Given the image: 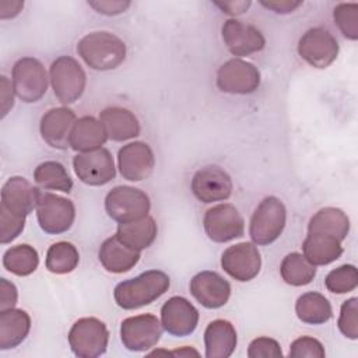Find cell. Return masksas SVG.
I'll list each match as a JSON object with an SVG mask.
<instances>
[{
    "label": "cell",
    "instance_id": "obj_6",
    "mask_svg": "<svg viewBox=\"0 0 358 358\" xmlns=\"http://www.w3.org/2000/svg\"><path fill=\"white\" fill-rule=\"evenodd\" d=\"M150 208V197L133 186H116L105 197L108 215L119 224L144 218L148 215Z\"/></svg>",
    "mask_w": 358,
    "mask_h": 358
},
{
    "label": "cell",
    "instance_id": "obj_9",
    "mask_svg": "<svg viewBox=\"0 0 358 358\" xmlns=\"http://www.w3.org/2000/svg\"><path fill=\"white\" fill-rule=\"evenodd\" d=\"M298 55L315 69L329 67L338 56V42L334 35L322 27L308 29L298 41Z\"/></svg>",
    "mask_w": 358,
    "mask_h": 358
},
{
    "label": "cell",
    "instance_id": "obj_31",
    "mask_svg": "<svg viewBox=\"0 0 358 358\" xmlns=\"http://www.w3.org/2000/svg\"><path fill=\"white\" fill-rule=\"evenodd\" d=\"M35 183L46 190H59L70 193L73 189V180L66 168L57 161H45L39 164L34 171Z\"/></svg>",
    "mask_w": 358,
    "mask_h": 358
},
{
    "label": "cell",
    "instance_id": "obj_18",
    "mask_svg": "<svg viewBox=\"0 0 358 358\" xmlns=\"http://www.w3.org/2000/svg\"><path fill=\"white\" fill-rule=\"evenodd\" d=\"M39 196V187L32 186L22 176H11L1 187L0 208L20 217H27L36 208Z\"/></svg>",
    "mask_w": 358,
    "mask_h": 358
},
{
    "label": "cell",
    "instance_id": "obj_37",
    "mask_svg": "<svg viewBox=\"0 0 358 358\" xmlns=\"http://www.w3.org/2000/svg\"><path fill=\"white\" fill-rule=\"evenodd\" d=\"M337 327L347 338H358V298L352 296L343 302Z\"/></svg>",
    "mask_w": 358,
    "mask_h": 358
},
{
    "label": "cell",
    "instance_id": "obj_21",
    "mask_svg": "<svg viewBox=\"0 0 358 358\" xmlns=\"http://www.w3.org/2000/svg\"><path fill=\"white\" fill-rule=\"evenodd\" d=\"M76 120V113L70 108H52L41 119V136L52 148L67 150Z\"/></svg>",
    "mask_w": 358,
    "mask_h": 358
},
{
    "label": "cell",
    "instance_id": "obj_11",
    "mask_svg": "<svg viewBox=\"0 0 358 358\" xmlns=\"http://www.w3.org/2000/svg\"><path fill=\"white\" fill-rule=\"evenodd\" d=\"M203 227L207 236L217 243H225L241 238L245 232V221L238 208L222 203L208 208L203 218Z\"/></svg>",
    "mask_w": 358,
    "mask_h": 358
},
{
    "label": "cell",
    "instance_id": "obj_45",
    "mask_svg": "<svg viewBox=\"0 0 358 358\" xmlns=\"http://www.w3.org/2000/svg\"><path fill=\"white\" fill-rule=\"evenodd\" d=\"M250 1H214V6H217L222 13L229 15H239L246 13V10L250 7Z\"/></svg>",
    "mask_w": 358,
    "mask_h": 358
},
{
    "label": "cell",
    "instance_id": "obj_4",
    "mask_svg": "<svg viewBox=\"0 0 358 358\" xmlns=\"http://www.w3.org/2000/svg\"><path fill=\"white\" fill-rule=\"evenodd\" d=\"M50 84L56 98L64 103L76 102L84 92L87 76L81 64L71 56H59L50 64Z\"/></svg>",
    "mask_w": 358,
    "mask_h": 358
},
{
    "label": "cell",
    "instance_id": "obj_17",
    "mask_svg": "<svg viewBox=\"0 0 358 358\" xmlns=\"http://www.w3.org/2000/svg\"><path fill=\"white\" fill-rule=\"evenodd\" d=\"M155 166V157L151 147L143 141H133L123 145L117 152V168L120 175L131 182L147 179Z\"/></svg>",
    "mask_w": 358,
    "mask_h": 358
},
{
    "label": "cell",
    "instance_id": "obj_16",
    "mask_svg": "<svg viewBox=\"0 0 358 358\" xmlns=\"http://www.w3.org/2000/svg\"><path fill=\"white\" fill-rule=\"evenodd\" d=\"M161 323L171 336L186 337L199 324V310L186 298L172 296L161 308Z\"/></svg>",
    "mask_w": 358,
    "mask_h": 358
},
{
    "label": "cell",
    "instance_id": "obj_13",
    "mask_svg": "<svg viewBox=\"0 0 358 358\" xmlns=\"http://www.w3.org/2000/svg\"><path fill=\"white\" fill-rule=\"evenodd\" d=\"M73 168L77 178L90 186L106 185L116 175L113 157L103 147L88 152H78L73 158Z\"/></svg>",
    "mask_w": 358,
    "mask_h": 358
},
{
    "label": "cell",
    "instance_id": "obj_5",
    "mask_svg": "<svg viewBox=\"0 0 358 358\" xmlns=\"http://www.w3.org/2000/svg\"><path fill=\"white\" fill-rule=\"evenodd\" d=\"M69 344L76 357L96 358L106 352L109 331L96 317H81L69 331Z\"/></svg>",
    "mask_w": 358,
    "mask_h": 358
},
{
    "label": "cell",
    "instance_id": "obj_42",
    "mask_svg": "<svg viewBox=\"0 0 358 358\" xmlns=\"http://www.w3.org/2000/svg\"><path fill=\"white\" fill-rule=\"evenodd\" d=\"M18 299L17 287L7 278H0V312L15 306Z\"/></svg>",
    "mask_w": 358,
    "mask_h": 358
},
{
    "label": "cell",
    "instance_id": "obj_30",
    "mask_svg": "<svg viewBox=\"0 0 358 358\" xmlns=\"http://www.w3.org/2000/svg\"><path fill=\"white\" fill-rule=\"evenodd\" d=\"M295 313L298 319L306 324H323L330 320L333 309L324 295L310 291L296 299Z\"/></svg>",
    "mask_w": 358,
    "mask_h": 358
},
{
    "label": "cell",
    "instance_id": "obj_1",
    "mask_svg": "<svg viewBox=\"0 0 358 358\" xmlns=\"http://www.w3.org/2000/svg\"><path fill=\"white\" fill-rule=\"evenodd\" d=\"M171 285L169 275L161 270H147L140 275L119 282L113 289V298L122 309H138L152 303L164 295Z\"/></svg>",
    "mask_w": 358,
    "mask_h": 358
},
{
    "label": "cell",
    "instance_id": "obj_14",
    "mask_svg": "<svg viewBox=\"0 0 358 358\" xmlns=\"http://www.w3.org/2000/svg\"><path fill=\"white\" fill-rule=\"evenodd\" d=\"M221 267L234 280H253L262 268V256L253 242H241L227 248L221 255Z\"/></svg>",
    "mask_w": 358,
    "mask_h": 358
},
{
    "label": "cell",
    "instance_id": "obj_12",
    "mask_svg": "<svg viewBox=\"0 0 358 358\" xmlns=\"http://www.w3.org/2000/svg\"><path fill=\"white\" fill-rule=\"evenodd\" d=\"M260 85L259 69L242 59L225 62L217 71V87L227 94L248 95Z\"/></svg>",
    "mask_w": 358,
    "mask_h": 358
},
{
    "label": "cell",
    "instance_id": "obj_44",
    "mask_svg": "<svg viewBox=\"0 0 358 358\" xmlns=\"http://www.w3.org/2000/svg\"><path fill=\"white\" fill-rule=\"evenodd\" d=\"M260 4L266 8H270L273 10L274 13H278V14H288V13H292L294 10H296L299 6H302V1H294V0H273V1H264L262 0Z\"/></svg>",
    "mask_w": 358,
    "mask_h": 358
},
{
    "label": "cell",
    "instance_id": "obj_26",
    "mask_svg": "<svg viewBox=\"0 0 358 358\" xmlns=\"http://www.w3.org/2000/svg\"><path fill=\"white\" fill-rule=\"evenodd\" d=\"M343 250L341 241L326 234L308 232L302 243L303 256L313 266H326L336 262Z\"/></svg>",
    "mask_w": 358,
    "mask_h": 358
},
{
    "label": "cell",
    "instance_id": "obj_22",
    "mask_svg": "<svg viewBox=\"0 0 358 358\" xmlns=\"http://www.w3.org/2000/svg\"><path fill=\"white\" fill-rule=\"evenodd\" d=\"M98 259L109 273L120 274L131 270L140 260V252L123 243L116 235L102 242L98 250Z\"/></svg>",
    "mask_w": 358,
    "mask_h": 358
},
{
    "label": "cell",
    "instance_id": "obj_28",
    "mask_svg": "<svg viewBox=\"0 0 358 358\" xmlns=\"http://www.w3.org/2000/svg\"><path fill=\"white\" fill-rule=\"evenodd\" d=\"M308 232L331 235L343 242L350 232V218L341 208L323 207L309 220Z\"/></svg>",
    "mask_w": 358,
    "mask_h": 358
},
{
    "label": "cell",
    "instance_id": "obj_25",
    "mask_svg": "<svg viewBox=\"0 0 358 358\" xmlns=\"http://www.w3.org/2000/svg\"><path fill=\"white\" fill-rule=\"evenodd\" d=\"M106 140L108 134L103 124L94 116H83L73 126L70 147L78 152H88L102 148Z\"/></svg>",
    "mask_w": 358,
    "mask_h": 358
},
{
    "label": "cell",
    "instance_id": "obj_36",
    "mask_svg": "<svg viewBox=\"0 0 358 358\" xmlns=\"http://www.w3.org/2000/svg\"><path fill=\"white\" fill-rule=\"evenodd\" d=\"M333 18L341 34L350 39H358V3H340L333 10Z\"/></svg>",
    "mask_w": 358,
    "mask_h": 358
},
{
    "label": "cell",
    "instance_id": "obj_38",
    "mask_svg": "<svg viewBox=\"0 0 358 358\" xmlns=\"http://www.w3.org/2000/svg\"><path fill=\"white\" fill-rule=\"evenodd\" d=\"M25 218L0 208V242L3 245L13 242L24 231Z\"/></svg>",
    "mask_w": 358,
    "mask_h": 358
},
{
    "label": "cell",
    "instance_id": "obj_34",
    "mask_svg": "<svg viewBox=\"0 0 358 358\" xmlns=\"http://www.w3.org/2000/svg\"><path fill=\"white\" fill-rule=\"evenodd\" d=\"M80 262L77 248L70 242H56L49 246L46 252L45 266L53 274L71 273Z\"/></svg>",
    "mask_w": 358,
    "mask_h": 358
},
{
    "label": "cell",
    "instance_id": "obj_24",
    "mask_svg": "<svg viewBox=\"0 0 358 358\" xmlns=\"http://www.w3.org/2000/svg\"><path fill=\"white\" fill-rule=\"evenodd\" d=\"M99 122L103 124L108 138L113 141H126L140 134L138 119L126 108H105L99 113Z\"/></svg>",
    "mask_w": 358,
    "mask_h": 358
},
{
    "label": "cell",
    "instance_id": "obj_43",
    "mask_svg": "<svg viewBox=\"0 0 358 358\" xmlns=\"http://www.w3.org/2000/svg\"><path fill=\"white\" fill-rule=\"evenodd\" d=\"M14 94L13 83H10L6 76H1V117H6L14 106Z\"/></svg>",
    "mask_w": 358,
    "mask_h": 358
},
{
    "label": "cell",
    "instance_id": "obj_47",
    "mask_svg": "<svg viewBox=\"0 0 358 358\" xmlns=\"http://www.w3.org/2000/svg\"><path fill=\"white\" fill-rule=\"evenodd\" d=\"M171 355H176V357H189V355H200L197 350L192 348V347H183V348H179V350H175V351H171Z\"/></svg>",
    "mask_w": 358,
    "mask_h": 358
},
{
    "label": "cell",
    "instance_id": "obj_27",
    "mask_svg": "<svg viewBox=\"0 0 358 358\" xmlns=\"http://www.w3.org/2000/svg\"><path fill=\"white\" fill-rule=\"evenodd\" d=\"M31 330V317L22 309L0 312V350H11L20 345Z\"/></svg>",
    "mask_w": 358,
    "mask_h": 358
},
{
    "label": "cell",
    "instance_id": "obj_15",
    "mask_svg": "<svg viewBox=\"0 0 358 358\" xmlns=\"http://www.w3.org/2000/svg\"><path fill=\"white\" fill-rule=\"evenodd\" d=\"M190 187L199 201L208 204L229 199L234 190V183L231 176L222 168L207 165L193 175Z\"/></svg>",
    "mask_w": 358,
    "mask_h": 358
},
{
    "label": "cell",
    "instance_id": "obj_7",
    "mask_svg": "<svg viewBox=\"0 0 358 358\" xmlns=\"http://www.w3.org/2000/svg\"><path fill=\"white\" fill-rule=\"evenodd\" d=\"M13 88L15 95L27 102H38L48 91V74L35 57L18 59L13 66Z\"/></svg>",
    "mask_w": 358,
    "mask_h": 358
},
{
    "label": "cell",
    "instance_id": "obj_20",
    "mask_svg": "<svg viewBox=\"0 0 358 358\" xmlns=\"http://www.w3.org/2000/svg\"><path fill=\"white\" fill-rule=\"evenodd\" d=\"M190 292L207 309L224 306L231 296V284L215 271H200L190 280Z\"/></svg>",
    "mask_w": 358,
    "mask_h": 358
},
{
    "label": "cell",
    "instance_id": "obj_2",
    "mask_svg": "<svg viewBox=\"0 0 358 358\" xmlns=\"http://www.w3.org/2000/svg\"><path fill=\"white\" fill-rule=\"evenodd\" d=\"M77 53L91 69L108 71L123 63L126 57V45L112 32L95 31L78 41Z\"/></svg>",
    "mask_w": 358,
    "mask_h": 358
},
{
    "label": "cell",
    "instance_id": "obj_35",
    "mask_svg": "<svg viewBox=\"0 0 358 358\" xmlns=\"http://www.w3.org/2000/svg\"><path fill=\"white\" fill-rule=\"evenodd\" d=\"M324 285L327 291L333 294H347L357 288L358 285V273L354 264H343L331 270L326 278Z\"/></svg>",
    "mask_w": 358,
    "mask_h": 358
},
{
    "label": "cell",
    "instance_id": "obj_41",
    "mask_svg": "<svg viewBox=\"0 0 358 358\" xmlns=\"http://www.w3.org/2000/svg\"><path fill=\"white\" fill-rule=\"evenodd\" d=\"M88 6H91L96 13L105 14V15H117L124 13L130 7V1H122V0H95L88 1Z\"/></svg>",
    "mask_w": 358,
    "mask_h": 358
},
{
    "label": "cell",
    "instance_id": "obj_3",
    "mask_svg": "<svg viewBox=\"0 0 358 358\" xmlns=\"http://www.w3.org/2000/svg\"><path fill=\"white\" fill-rule=\"evenodd\" d=\"M285 222L287 210L284 203L275 196L264 197L257 204L250 218L249 235L252 242L260 246L273 243L282 234Z\"/></svg>",
    "mask_w": 358,
    "mask_h": 358
},
{
    "label": "cell",
    "instance_id": "obj_46",
    "mask_svg": "<svg viewBox=\"0 0 358 358\" xmlns=\"http://www.w3.org/2000/svg\"><path fill=\"white\" fill-rule=\"evenodd\" d=\"M24 7V1H0V18L8 20L17 17Z\"/></svg>",
    "mask_w": 358,
    "mask_h": 358
},
{
    "label": "cell",
    "instance_id": "obj_19",
    "mask_svg": "<svg viewBox=\"0 0 358 358\" xmlns=\"http://www.w3.org/2000/svg\"><path fill=\"white\" fill-rule=\"evenodd\" d=\"M221 35L228 50L239 57L260 52L266 45L263 34L256 27L235 18H229L224 22Z\"/></svg>",
    "mask_w": 358,
    "mask_h": 358
},
{
    "label": "cell",
    "instance_id": "obj_10",
    "mask_svg": "<svg viewBox=\"0 0 358 358\" xmlns=\"http://www.w3.org/2000/svg\"><path fill=\"white\" fill-rule=\"evenodd\" d=\"M162 331V323L155 315L143 313L130 316L122 322L120 340L129 351L141 352L157 345Z\"/></svg>",
    "mask_w": 358,
    "mask_h": 358
},
{
    "label": "cell",
    "instance_id": "obj_32",
    "mask_svg": "<svg viewBox=\"0 0 358 358\" xmlns=\"http://www.w3.org/2000/svg\"><path fill=\"white\" fill-rule=\"evenodd\" d=\"M3 266L7 271L25 277L38 268L39 255L34 246L27 243L11 246L3 255Z\"/></svg>",
    "mask_w": 358,
    "mask_h": 358
},
{
    "label": "cell",
    "instance_id": "obj_40",
    "mask_svg": "<svg viewBox=\"0 0 358 358\" xmlns=\"http://www.w3.org/2000/svg\"><path fill=\"white\" fill-rule=\"evenodd\" d=\"M249 358H281L282 351L277 340L270 337H257L248 347Z\"/></svg>",
    "mask_w": 358,
    "mask_h": 358
},
{
    "label": "cell",
    "instance_id": "obj_23",
    "mask_svg": "<svg viewBox=\"0 0 358 358\" xmlns=\"http://www.w3.org/2000/svg\"><path fill=\"white\" fill-rule=\"evenodd\" d=\"M238 337L234 324L225 319L210 322L204 330L207 358H228L236 348Z\"/></svg>",
    "mask_w": 358,
    "mask_h": 358
},
{
    "label": "cell",
    "instance_id": "obj_39",
    "mask_svg": "<svg viewBox=\"0 0 358 358\" xmlns=\"http://www.w3.org/2000/svg\"><path fill=\"white\" fill-rule=\"evenodd\" d=\"M288 355L292 358H303V357L323 358L326 352H324V347L319 340L309 336H302L291 343Z\"/></svg>",
    "mask_w": 358,
    "mask_h": 358
},
{
    "label": "cell",
    "instance_id": "obj_33",
    "mask_svg": "<svg viewBox=\"0 0 358 358\" xmlns=\"http://www.w3.org/2000/svg\"><path fill=\"white\" fill-rule=\"evenodd\" d=\"M281 278L294 287H302L312 282L316 275V266L310 264L302 253H288L280 264Z\"/></svg>",
    "mask_w": 358,
    "mask_h": 358
},
{
    "label": "cell",
    "instance_id": "obj_29",
    "mask_svg": "<svg viewBox=\"0 0 358 358\" xmlns=\"http://www.w3.org/2000/svg\"><path fill=\"white\" fill-rule=\"evenodd\" d=\"M157 232H158V228H157L155 220L147 215L144 218H140L131 222L119 224L116 236L131 249L141 252L143 249H147L154 243L157 238Z\"/></svg>",
    "mask_w": 358,
    "mask_h": 358
},
{
    "label": "cell",
    "instance_id": "obj_8",
    "mask_svg": "<svg viewBox=\"0 0 358 358\" xmlns=\"http://www.w3.org/2000/svg\"><path fill=\"white\" fill-rule=\"evenodd\" d=\"M35 210L41 229L52 235L69 231L76 220L74 203L49 192H41Z\"/></svg>",
    "mask_w": 358,
    "mask_h": 358
}]
</instances>
